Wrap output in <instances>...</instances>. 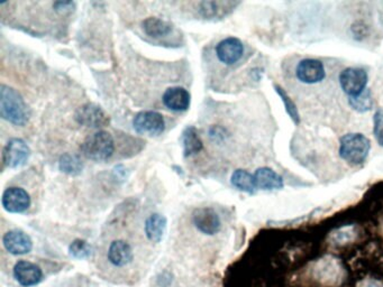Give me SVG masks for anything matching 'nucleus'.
Masks as SVG:
<instances>
[{"label":"nucleus","mask_w":383,"mask_h":287,"mask_svg":"<svg viewBox=\"0 0 383 287\" xmlns=\"http://www.w3.org/2000/svg\"><path fill=\"white\" fill-rule=\"evenodd\" d=\"M0 115L16 126H24L29 121V110L23 97L8 85H0Z\"/></svg>","instance_id":"nucleus-1"},{"label":"nucleus","mask_w":383,"mask_h":287,"mask_svg":"<svg viewBox=\"0 0 383 287\" xmlns=\"http://www.w3.org/2000/svg\"><path fill=\"white\" fill-rule=\"evenodd\" d=\"M371 150V141L363 134H347L341 138L340 155L353 167L362 165Z\"/></svg>","instance_id":"nucleus-2"},{"label":"nucleus","mask_w":383,"mask_h":287,"mask_svg":"<svg viewBox=\"0 0 383 287\" xmlns=\"http://www.w3.org/2000/svg\"><path fill=\"white\" fill-rule=\"evenodd\" d=\"M82 155L95 162L106 161L112 158L115 150L113 136L105 130H99L88 136L81 144Z\"/></svg>","instance_id":"nucleus-3"},{"label":"nucleus","mask_w":383,"mask_h":287,"mask_svg":"<svg viewBox=\"0 0 383 287\" xmlns=\"http://www.w3.org/2000/svg\"><path fill=\"white\" fill-rule=\"evenodd\" d=\"M29 156V145L20 138H13L4 148L3 163L8 169H18L25 165Z\"/></svg>","instance_id":"nucleus-4"},{"label":"nucleus","mask_w":383,"mask_h":287,"mask_svg":"<svg viewBox=\"0 0 383 287\" xmlns=\"http://www.w3.org/2000/svg\"><path fill=\"white\" fill-rule=\"evenodd\" d=\"M340 83L344 92L347 93L349 98L358 96L366 90L368 83V74L363 69L347 68L342 71L340 76Z\"/></svg>","instance_id":"nucleus-5"},{"label":"nucleus","mask_w":383,"mask_h":287,"mask_svg":"<svg viewBox=\"0 0 383 287\" xmlns=\"http://www.w3.org/2000/svg\"><path fill=\"white\" fill-rule=\"evenodd\" d=\"M133 126L138 134L158 136L164 132L166 121L163 115L156 111H142L135 115Z\"/></svg>","instance_id":"nucleus-6"},{"label":"nucleus","mask_w":383,"mask_h":287,"mask_svg":"<svg viewBox=\"0 0 383 287\" xmlns=\"http://www.w3.org/2000/svg\"><path fill=\"white\" fill-rule=\"evenodd\" d=\"M74 118L78 124L88 128H102L109 124V117L95 104H86L78 108Z\"/></svg>","instance_id":"nucleus-7"},{"label":"nucleus","mask_w":383,"mask_h":287,"mask_svg":"<svg viewBox=\"0 0 383 287\" xmlns=\"http://www.w3.org/2000/svg\"><path fill=\"white\" fill-rule=\"evenodd\" d=\"M192 221L198 231L207 236L220 232L222 221L217 212L212 208H199L192 214Z\"/></svg>","instance_id":"nucleus-8"},{"label":"nucleus","mask_w":383,"mask_h":287,"mask_svg":"<svg viewBox=\"0 0 383 287\" xmlns=\"http://www.w3.org/2000/svg\"><path fill=\"white\" fill-rule=\"evenodd\" d=\"M13 275L18 284L23 287L36 286L43 281V272L40 266L29 260L16 262Z\"/></svg>","instance_id":"nucleus-9"},{"label":"nucleus","mask_w":383,"mask_h":287,"mask_svg":"<svg viewBox=\"0 0 383 287\" xmlns=\"http://www.w3.org/2000/svg\"><path fill=\"white\" fill-rule=\"evenodd\" d=\"M296 74L304 83L315 85L325 79L326 71L324 64L318 59H304L297 65Z\"/></svg>","instance_id":"nucleus-10"},{"label":"nucleus","mask_w":383,"mask_h":287,"mask_svg":"<svg viewBox=\"0 0 383 287\" xmlns=\"http://www.w3.org/2000/svg\"><path fill=\"white\" fill-rule=\"evenodd\" d=\"M4 247L6 251L15 256L26 255L33 249V240L29 234L22 230L8 231L3 238Z\"/></svg>","instance_id":"nucleus-11"},{"label":"nucleus","mask_w":383,"mask_h":287,"mask_svg":"<svg viewBox=\"0 0 383 287\" xmlns=\"http://www.w3.org/2000/svg\"><path fill=\"white\" fill-rule=\"evenodd\" d=\"M1 203L7 212L23 214L31 206V197L24 189L9 188L4 192Z\"/></svg>","instance_id":"nucleus-12"},{"label":"nucleus","mask_w":383,"mask_h":287,"mask_svg":"<svg viewBox=\"0 0 383 287\" xmlns=\"http://www.w3.org/2000/svg\"><path fill=\"white\" fill-rule=\"evenodd\" d=\"M244 54V46L236 37H229L216 46V55L220 62L227 65H233L240 61Z\"/></svg>","instance_id":"nucleus-13"},{"label":"nucleus","mask_w":383,"mask_h":287,"mask_svg":"<svg viewBox=\"0 0 383 287\" xmlns=\"http://www.w3.org/2000/svg\"><path fill=\"white\" fill-rule=\"evenodd\" d=\"M236 5L231 1H203L198 6V12L205 20H222L233 12Z\"/></svg>","instance_id":"nucleus-14"},{"label":"nucleus","mask_w":383,"mask_h":287,"mask_svg":"<svg viewBox=\"0 0 383 287\" xmlns=\"http://www.w3.org/2000/svg\"><path fill=\"white\" fill-rule=\"evenodd\" d=\"M108 260L115 267H125L130 265L134 258L132 247L125 240H115L108 249Z\"/></svg>","instance_id":"nucleus-15"},{"label":"nucleus","mask_w":383,"mask_h":287,"mask_svg":"<svg viewBox=\"0 0 383 287\" xmlns=\"http://www.w3.org/2000/svg\"><path fill=\"white\" fill-rule=\"evenodd\" d=\"M162 102L173 111H184L190 106V93L184 88H170L164 92Z\"/></svg>","instance_id":"nucleus-16"},{"label":"nucleus","mask_w":383,"mask_h":287,"mask_svg":"<svg viewBox=\"0 0 383 287\" xmlns=\"http://www.w3.org/2000/svg\"><path fill=\"white\" fill-rule=\"evenodd\" d=\"M254 178L257 182V189L264 190V191H276V190H281L285 186L281 175L278 174L270 167L257 169Z\"/></svg>","instance_id":"nucleus-17"},{"label":"nucleus","mask_w":383,"mask_h":287,"mask_svg":"<svg viewBox=\"0 0 383 287\" xmlns=\"http://www.w3.org/2000/svg\"><path fill=\"white\" fill-rule=\"evenodd\" d=\"M168 225V219L160 214H153L147 218L144 230L149 241L159 244L163 239Z\"/></svg>","instance_id":"nucleus-18"},{"label":"nucleus","mask_w":383,"mask_h":287,"mask_svg":"<svg viewBox=\"0 0 383 287\" xmlns=\"http://www.w3.org/2000/svg\"><path fill=\"white\" fill-rule=\"evenodd\" d=\"M184 158L197 155L203 150V144L195 127H187L181 137Z\"/></svg>","instance_id":"nucleus-19"},{"label":"nucleus","mask_w":383,"mask_h":287,"mask_svg":"<svg viewBox=\"0 0 383 287\" xmlns=\"http://www.w3.org/2000/svg\"><path fill=\"white\" fill-rule=\"evenodd\" d=\"M145 34L149 35L153 38H160V37L169 35L172 31V25L166 20H160L156 18H149L142 23Z\"/></svg>","instance_id":"nucleus-20"},{"label":"nucleus","mask_w":383,"mask_h":287,"mask_svg":"<svg viewBox=\"0 0 383 287\" xmlns=\"http://www.w3.org/2000/svg\"><path fill=\"white\" fill-rule=\"evenodd\" d=\"M231 184L240 191L246 192L248 195H254L257 192V186L255 178L251 173L244 169H236L231 175Z\"/></svg>","instance_id":"nucleus-21"},{"label":"nucleus","mask_w":383,"mask_h":287,"mask_svg":"<svg viewBox=\"0 0 383 287\" xmlns=\"http://www.w3.org/2000/svg\"><path fill=\"white\" fill-rule=\"evenodd\" d=\"M59 167L61 172L71 175V176H76V175L81 174L83 163L79 156L65 153L60 158Z\"/></svg>","instance_id":"nucleus-22"},{"label":"nucleus","mask_w":383,"mask_h":287,"mask_svg":"<svg viewBox=\"0 0 383 287\" xmlns=\"http://www.w3.org/2000/svg\"><path fill=\"white\" fill-rule=\"evenodd\" d=\"M349 104L355 111L368 113L373 107V98H372L371 91L366 89L358 96L349 98Z\"/></svg>","instance_id":"nucleus-23"},{"label":"nucleus","mask_w":383,"mask_h":287,"mask_svg":"<svg viewBox=\"0 0 383 287\" xmlns=\"http://www.w3.org/2000/svg\"><path fill=\"white\" fill-rule=\"evenodd\" d=\"M93 246L86 240L76 239L69 246V253L76 259H87L93 256Z\"/></svg>","instance_id":"nucleus-24"},{"label":"nucleus","mask_w":383,"mask_h":287,"mask_svg":"<svg viewBox=\"0 0 383 287\" xmlns=\"http://www.w3.org/2000/svg\"><path fill=\"white\" fill-rule=\"evenodd\" d=\"M274 89H276V93L279 94L282 102L285 104V111H287L288 115H290V118L293 119L296 124H299L300 117H299L298 109H297L295 102L291 100L290 97L288 96V93L285 92L282 88H280L279 85H274Z\"/></svg>","instance_id":"nucleus-25"},{"label":"nucleus","mask_w":383,"mask_h":287,"mask_svg":"<svg viewBox=\"0 0 383 287\" xmlns=\"http://www.w3.org/2000/svg\"><path fill=\"white\" fill-rule=\"evenodd\" d=\"M373 134L377 143L383 147V110L379 109L375 111L373 117Z\"/></svg>","instance_id":"nucleus-26"},{"label":"nucleus","mask_w":383,"mask_h":287,"mask_svg":"<svg viewBox=\"0 0 383 287\" xmlns=\"http://www.w3.org/2000/svg\"><path fill=\"white\" fill-rule=\"evenodd\" d=\"M53 8L59 14H68V13L74 12L76 4L72 1H57L54 3Z\"/></svg>","instance_id":"nucleus-27"},{"label":"nucleus","mask_w":383,"mask_h":287,"mask_svg":"<svg viewBox=\"0 0 383 287\" xmlns=\"http://www.w3.org/2000/svg\"><path fill=\"white\" fill-rule=\"evenodd\" d=\"M172 283L171 274L164 272L158 279V284L162 287H168Z\"/></svg>","instance_id":"nucleus-28"},{"label":"nucleus","mask_w":383,"mask_h":287,"mask_svg":"<svg viewBox=\"0 0 383 287\" xmlns=\"http://www.w3.org/2000/svg\"><path fill=\"white\" fill-rule=\"evenodd\" d=\"M363 287H383V285L377 281L368 279V281H364Z\"/></svg>","instance_id":"nucleus-29"}]
</instances>
